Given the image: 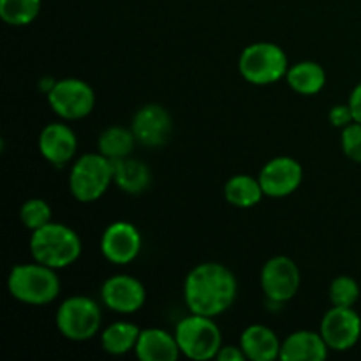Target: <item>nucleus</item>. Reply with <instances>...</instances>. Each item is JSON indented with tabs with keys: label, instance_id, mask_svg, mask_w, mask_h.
Instances as JSON below:
<instances>
[{
	"label": "nucleus",
	"instance_id": "1",
	"mask_svg": "<svg viewBox=\"0 0 361 361\" xmlns=\"http://www.w3.org/2000/svg\"><path fill=\"white\" fill-rule=\"evenodd\" d=\"M238 282L233 271L221 263H203L189 271L183 284V298L192 314L215 317L235 303Z\"/></svg>",
	"mask_w": 361,
	"mask_h": 361
},
{
	"label": "nucleus",
	"instance_id": "2",
	"mask_svg": "<svg viewBox=\"0 0 361 361\" xmlns=\"http://www.w3.org/2000/svg\"><path fill=\"white\" fill-rule=\"evenodd\" d=\"M30 254L37 263L60 270L76 263L81 256V240L74 229L49 222L32 231Z\"/></svg>",
	"mask_w": 361,
	"mask_h": 361
},
{
	"label": "nucleus",
	"instance_id": "3",
	"mask_svg": "<svg viewBox=\"0 0 361 361\" xmlns=\"http://www.w3.org/2000/svg\"><path fill=\"white\" fill-rule=\"evenodd\" d=\"M14 300L27 305H48L59 296L60 281L55 270L41 263L16 264L7 279Z\"/></svg>",
	"mask_w": 361,
	"mask_h": 361
},
{
	"label": "nucleus",
	"instance_id": "4",
	"mask_svg": "<svg viewBox=\"0 0 361 361\" xmlns=\"http://www.w3.org/2000/svg\"><path fill=\"white\" fill-rule=\"evenodd\" d=\"M176 342L183 356L207 361L217 356L222 348V335L212 317L192 314L183 317L175 330Z\"/></svg>",
	"mask_w": 361,
	"mask_h": 361
},
{
	"label": "nucleus",
	"instance_id": "5",
	"mask_svg": "<svg viewBox=\"0 0 361 361\" xmlns=\"http://www.w3.org/2000/svg\"><path fill=\"white\" fill-rule=\"evenodd\" d=\"M240 74L252 85H271L288 74L289 63L284 49L274 42H254L240 55Z\"/></svg>",
	"mask_w": 361,
	"mask_h": 361
},
{
	"label": "nucleus",
	"instance_id": "6",
	"mask_svg": "<svg viewBox=\"0 0 361 361\" xmlns=\"http://www.w3.org/2000/svg\"><path fill=\"white\" fill-rule=\"evenodd\" d=\"M113 182V162L102 154H87L76 161L69 175L71 194L81 203L104 196Z\"/></svg>",
	"mask_w": 361,
	"mask_h": 361
},
{
	"label": "nucleus",
	"instance_id": "7",
	"mask_svg": "<svg viewBox=\"0 0 361 361\" xmlns=\"http://www.w3.org/2000/svg\"><path fill=\"white\" fill-rule=\"evenodd\" d=\"M101 309L88 296L67 298L56 310V328L66 338L74 342L90 341L101 328Z\"/></svg>",
	"mask_w": 361,
	"mask_h": 361
},
{
	"label": "nucleus",
	"instance_id": "8",
	"mask_svg": "<svg viewBox=\"0 0 361 361\" xmlns=\"http://www.w3.org/2000/svg\"><path fill=\"white\" fill-rule=\"evenodd\" d=\"M53 113L63 120H80L92 113L95 106V94L88 83L78 78H63L56 81L48 94Z\"/></svg>",
	"mask_w": 361,
	"mask_h": 361
},
{
	"label": "nucleus",
	"instance_id": "9",
	"mask_svg": "<svg viewBox=\"0 0 361 361\" xmlns=\"http://www.w3.org/2000/svg\"><path fill=\"white\" fill-rule=\"evenodd\" d=\"M300 270L291 257L275 256L261 270V288L274 303H286L295 298L300 289Z\"/></svg>",
	"mask_w": 361,
	"mask_h": 361
},
{
	"label": "nucleus",
	"instance_id": "10",
	"mask_svg": "<svg viewBox=\"0 0 361 361\" xmlns=\"http://www.w3.org/2000/svg\"><path fill=\"white\" fill-rule=\"evenodd\" d=\"M319 334L331 351H349L361 337V317L353 307H331L321 321Z\"/></svg>",
	"mask_w": 361,
	"mask_h": 361
},
{
	"label": "nucleus",
	"instance_id": "11",
	"mask_svg": "<svg viewBox=\"0 0 361 361\" xmlns=\"http://www.w3.org/2000/svg\"><path fill=\"white\" fill-rule=\"evenodd\" d=\"M141 240L140 231L134 224L126 221H116L104 229L101 236V252L109 263L129 264L140 256Z\"/></svg>",
	"mask_w": 361,
	"mask_h": 361
},
{
	"label": "nucleus",
	"instance_id": "12",
	"mask_svg": "<svg viewBox=\"0 0 361 361\" xmlns=\"http://www.w3.org/2000/svg\"><path fill=\"white\" fill-rule=\"evenodd\" d=\"M259 183L264 196L286 197L295 192L303 180V169L293 157H275L263 166Z\"/></svg>",
	"mask_w": 361,
	"mask_h": 361
},
{
	"label": "nucleus",
	"instance_id": "13",
	"mask_svg": "<svg viewBox=\"0 0 361 361\" xmlns=\"http://www.w3.org/2000/svg\"><path fill=\"white\" fill-rule=\"evenodd\" d=\"M101 300L109 310L118 314H134L145 305V286L130 275H113L102 284Z\"/></svg>",
	"mask_w": 361,
	"mask_h": 361
},
{
	"label": "nucleus",
	"instance_id": "14",
	"mask_svg": "<svg viewBox=\"0 0 361 361\" xmlns=\"http://www.w3.org/2000/svg\"><path fill=\"white\" fill-rule=\"evenodd\" d=\"M171 115L161 104H147L134 115L130 130L140 145L148 148L162 147L171 134Z\"/></svg>",
	"mask_w": 361,
	"mask_h": 361
},
{
	"label": "nucleus",
	"instance_id": "15",
	"mask_svg": "<svg viewBox=\"0 0 361 361\" xmlns=\"http://www.w3.org/2000/svg\"><path fill=\"white\" fill-rule=\"evenodd\" d=\"M76 150V134L66 123H49L39 134V152L53 166L67 164L74 157Z\"/></svg>",
	"mask_w": 361,
	"mask_h": 361
},
{
	"label": "nucleus",
	"instance_id": "16",
	"mask_svg": "<svg viewBox=\"0 0 361 361\" xmlns=\"http://www.w3.org/2000/svg\"><path fill=\"white\" fill-rule=\"evenodd\" d=\"M134 353L141 361H175L182 355L175 335L162 328L141 330Z\"/></svg>",
	"mask_w": 361,
	"mask_h": 361
},
{
	"label": "nucleus",
	"instance_id": "17",
	"mask_svg": "<svg viewBox=\"0 0 361 361\" xmlns=\"http://www.w3.org/2000/svg\"><path fill=\"white\" fill-rule=\"evenodd\" d=\"M328 344L316 331L300 330L289 335L281 348L282 361H323L328 356Z\"/></svg>",
	"mask_w": 361,
	"mask_h": 361
},
{
	"label": "nucleus",
	"instance_id": "18",
	"mask_svg": "<svg viewBox=\"0 0 361 361\" xmlns=\"http://www.w3.org/2000/svg\"><path fill=\"white\" fill-rule=\"evenodd\" d=\"M240 348L245 353L247 360L274 361L281 356L282 344L271 328L252 324L243 330L240 337Z\"/></svg>",
	"mask_w": 361,
	"mask_h": 361
},
{
	"label": "nucleus",
	"instance_id": "19",
	"mask_svg": "<svg viewBox=\"0 0 361 361\" xmlns=\"http://www.w3.org/2000/svg\"><path fill=\"white\" fill-rule=\"evenodd\" d=\"M113 162V182L116 183L120 190L127 194L145 192L150 185V169L145 162L137 161V159L126 157L120 161Z\"/></svg>",
	"mask_w": 361,
	"mask_h": 361
},
{
	"label": "nucleus",
	"instance_id": "20",
	"mask_svg": "<svg viewBox=\"0 0 361 361\" xmlns=\"http://www.w3.org/2000/svg\"><path fill=\"white\" fill-rule=\"evenodd\" d=\"M289 87L302 95H314L323 90L326 83V73L317 62H298L296 66L289 67L286 74Z\"/></svg>",
	"mask_w": 361,
	"mask_h": 361
},
{
	"label": "nucleus",
	"instance_id": "21",
	"mask_svg": "<svg viewBox=\"0 0 361 361\" xmlns=\"http://www.w3.org/2000/svg\"><path fill=\"white\" fill-rule=\"evenodd\" d=\"M264 196L259 178L250 175H235L226 182L224 197L229 204L236 208H250Z\"/></svg>",
	"mask_w": 361,
	"mask_h": 361
},
{
	"label": "nucleus",
	"instance_id": "22",
	"mask_svg": "<svg viewBox=\"0 0 361 361\" xmlns=\"http://www.w3.org/2000/svg\"><path fill=\"white\" fill-rule=\"evenodd\" d=\"M141 330L133 323L127 321H118L113 323L111 326L106 328L101 335V344L106 353L113 356L126 355V353L134 351L140 338Z\"/></svg>",
	"mask_w": 361,
	"mask_h": 361
},
{
	"label": "nucleus",
	"instance_id": "23",
	"mask_svg": "<svg viewBox=\"0 0 361 361\" xmlns=\"http://www.w3.org/2000/svg\"><path fill=\"white\" fill-rule=\"evenodd\" d=\"M136 137H134L133 130L126 129V127H108L102 130L99 136V154L108 157L109 161H120V159L130 157L134 147H136Z\"/></svg>",
	"mask_w": 361,
	"mask_h": 361
},
{
	"label": "nucleus",
	"instance_id": "24",
	"mask_svg": "<svg viewBox=\"0 0 361 361\" xmlns=\"http://www.w3.org/2000/svg\"><path fill=\"white\" fill-rule=\"evenodd\" d=\"M41 0H0V18L11 27H25L39 16Z\"/></svg>",
	"mask_w": 361,
	"mask_h": 361
},
{
	"label": "nucleus",
	"instance_id": "25",
	"mask_svg": "<svg viewBox=\"0 0 361 361\" xmlns=\"http://www.w3.org/2000/svg\"><path fill=\"white\" fill-rule=\"evenodd\" d=\"M360 298V286L349 275H341L330 284V302L334 307H353Z\"/></svg>",
	"mask_w": 361,
	"mask_h": 361
},
{
	"label": "nucleus",
	"instance_id": "26",
	"mask_svg": "<svg viewBox=\"0 0 361 361\" xmlns=\"http://www.w3.org/2000/svg\"><path fill=\"white\" fill-rule=\"evenodd\" d=\"M20 219L25 228L35 231V229L51 222V208L44 200L34 197V200L25 201L20 210Z\"/></svg>",
	"mask_w": 361,
	"mask_h": 361
},
{
	"label": "nucleus",
	"instance_id": "27",
	"mask_svg": "<svg viewBox=\"0 0 361 361\" xmlns=\"http://www.w3.org/2000/svg\"><path fill=\"white\" fill-rule=\"evenodd\" d=\"M342 150L351 161L361 162V123L353 122L342 130Z\"/></svg>",
	"mask_w": 361,
	"mask_h": 361
},
{
	"label": "nucleus",
	"instance_id": "28",
	"mask_svg": "<svg viewBox=\"0 0 361 361\" xmlns=\"http://www.w3.org/2000/svg\"><path fill=\"white\" fill-rule=\"evenodd\" d=\"M330 122L334 127H348L349 123L355 122V116H353L351 108L349 104H337L331 108L330 111Z\"/></svg>",
	"mask_w": 361,
	"mask_h": 361
},
{
	"label": "nucleus",
	"instance_id": "29",
	"mask_svg": "<svg viewBox=\"0 0 361 361\" xmlns=\"http://www.w3.org/2000/svg\"><path fill=\"white\" fill-rule=\"evenodd\" d=\"M215 358L219 361H245L247 356L242 348H236V345H222L221 351L217 353Z\"/></svg>",
	"mask_w": 361,
	"mask_h": 361
},
{
	"label": "nucleus",
	"instance_id": "30",
	"mask_svg": "<svg viewBox=\"0 0 361 361\" xmlns=\"http://www.w3.org/2000/svg\"><path fill=\"white\" fill-rule=\"evenodd\" d=\"M348 104H349V108H351L353 116H355V122L361 123V83L355 87V90H353Z\"/></svg>",
	"mask_w": 361,
	"mask_h": 361
},
{
	"label": "nucleus",
	"instance_id": "31",
	"mask_svg": "<svg viewBox=\"0 0 361 361\" xmlns=\"http://www.w3.org/2000/svg\"><path fill=\"white\" fill-rule=\"evenodd\" d=\"M55 85H56V81L53 80V78L44 76V78H41V80H39V90H41L42 94L48 95L49 92L53 90V87H55Z\"/></svg>",
	"mask_w": 361,
	"mask_h": 361
}]
</instances>
